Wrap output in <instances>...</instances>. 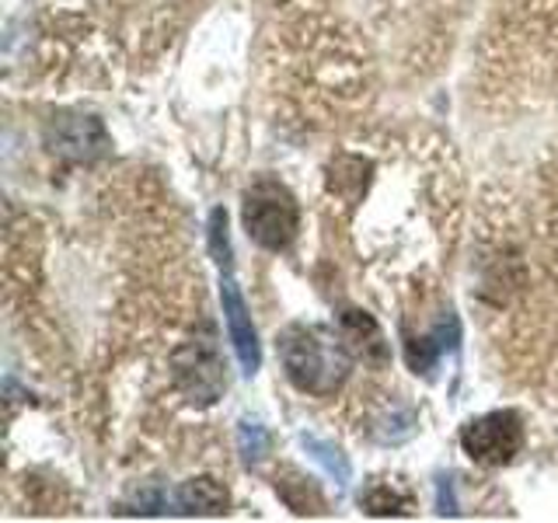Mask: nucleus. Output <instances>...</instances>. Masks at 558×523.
<instances>
[{
    "mask_svg": "<svg viewBox=\"0 0 558 523\" xmlns=\"http://www.w3.org/2000/svg\"><path fill=\"white\" fill-rule=\"evenodd\" d=\"M231 506V496L217 478H192L171 492V513L182 516H220Z\"/></svg>",
    "mask_w": 558,
    "mask_h": 523,
    "instance_id": "7",
    "label": "nucleus"
},
{
    "mask_svg": "<svg viewBox=\"0 0 558 523\" xmlns=\"http://www.w3.org/2000/svg\"><path fill=\"white\" fill-rule=\"evenodd\" d=\"M241 220L248 238L269 252L290 248V241L301 231V209H296L293 192L272 179H262L244 192Z\"/></svg>",
    "mask_w": 558,
    "mask_h": 523,
    "instance_id": "2",
    "label": "nucleus"
},
{
    "mask_svg": "<svg viewBox=\"0 0 558 523\" xmlns=\"http://www.w3.org/2000/svg\"><path fill=\"white\" fill-rule=\"evenodd\" d=\"M461 447L471 461L499 467L510 464L517 453L523 450V423L520 415L510 409L488 412L482 418H471V423L461 429Z\"/></svg>",
    "mask_w": 558,
    "mask_h": 523,
    "instance_id": "4",
    "label": "nucleus"
},
{
    "mask_svg": "<svg viewBox=\"0 0 558 523\" xmlns=\"http://www.w3.org/2000/svg\"><path fill=\"white\" fill-rule=\"evenodd\" d=\"M272 450V436H269V429L262 426V423H244L238 426V453H241V461L248 464V467H255L266 453Z\"/></svg>",
    "mask_w": 558,
    "mask_h": 523,
    "instance_id": "12",
    "label": "nucleus"
},
{
    "mask_svg": "<svg viewBox=\"0 0 558 523\" xmlns=\"http://www.w3.org/2000/svg\"><path fill=\"white\" fill-rule=\"evenodd\" d=\"M171 380L182 391V398L196 409H209L223 398L227 377L223 360L217 353L214 336L189 339L171 353Z\"/></svg>",
    "mask_w": 558,
    "mask_h": 523,
    "instance_id": "3",
    "label": "nucleus"
},
{
    "mask_svg": "<svg viewBox=\"0 0 558 523\" xmlns=\"http://www.w3.org/2000/svg\"><path fill=\"white\" fill-rule=\"evenodd\" d=\"M301 443H304V450H311V458L318 461L331 478H336V485L349 482V461L336 443L318 440V436H301Z\"/></svg>",
    "mask_w": 558,
    "mask_h": 523,
    "instance_id": "11",
    "label": "nucleus"
},
{
    "mask_svg": "<svg viewBox=\"0 0 558 523\" xmlns=\"http://www.w3.org/2000/svg\"><path fill=\"white\" fill-rule=\"evenodd\" d=\"M276 492L283 499L296 516H307V513H325V499L318 488L311 485V478H304L301 471L283 467L276 475Z\"/></svg>",
    "mask_w": 558,
    "mask_h": 523,
    "instance_id": "9",
    "label": "nucleus"
},
{
    "mask_svg": "<svg viewBox=\"0 0 558 523\" xmlns=\"http://www.w3.org/2000/svg\"><path fill=\"white\" fill-rule=\"evenodd\" d=\"M342 336L349 342L356 356H363V363L371 366H388L391 353H388V342H384L377 321L371 318L366 311H342Z\"/></svg>",
    "mask_w": 558,
    "mask_h": 523,
    "instance_id": "8",
    "label": "nucleus"
},
{
    "mask_svg": "<svg viewBox=\"0 0 558 523\" xmlns=\"http://www.w3.org/2000/svg\"><path fill=\"white\" fill-rule=\"evenodd\" d=\"M360 502H363V510L371 516H401V513H409V496L398 492V488L388 485V482H374L360 496Z\"/></svg>",
    "mask_w": 558,
    "mask_h": 523,
    "instance_id": "10",
    "label": "nucleus"
},
{
    "mask_svg": "<svg viewBox=\"0 0 558 523\" xmlns=\"http://www.w3.org/2000/svg\"><path fill=\"white\" fill-rule=\"evenodd\" d=\"M209 252H214V262L223 272H231V238H227L223 209H214V214H209Z\"/></svg>",
    "mask_w": 558,
    "mask_h": 523,
    "instance_id": "13",
    "label": "nucleus"
},
{
    "mask_svg": "<svg viewBox=\"0 0 558 523\" xmlns=\"http://www.w3.org/2000/svg\"><path fill=\"white\" fill-rule=\"evenodd\" d=\"M220 301H223V321H227V336L234 342V353L244 377H252L262 363V349H258V331L252 325V314L244 296L238 290V283L231 276H223V287H220Z\"/></svg>",
    "mask_w": 558,
    "mask_h": 523,
    "instance_id": "6",
    "label": "nucleus"
},
{
    "mask_svg": "<svg viewBox=\"0 0 558 523\" xmlns=\"http://www.w3.org/2000/svg\"><path fill=\"white\" fill-rule=\"evenodd\" d=\"M46 147L63 157V161H77V165H92L98 157L109 154L112 139L105 133L98 115H84V112H60L49 119L46 126Z\"/></svg>",
    "mask_w": 558,
    "mask_h": 523,
    "instance_id": "5",
    "label": "nucleus"
},
{
    "mask_svg": "<svg viewBox=\"0 0 558 523\" xmlns=\"http://www.w3.org/2000/svg\"><path fill=\"white\" fill-rule=\"evenodd\" d=\"M279 360H283V370L293 388L314 398H331L353 370V349H349L345 336L325 325L283 328Z\"/></svg>",
    "mask_w": 558,
    "mask_h": 523,
    "instance_id": "1",
    "label": "nucleus"
}]
</instances>
